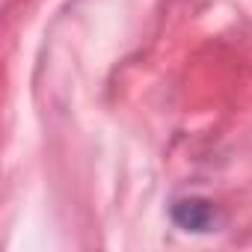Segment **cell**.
I'll return each mask as SVG.
<instances>
[{
    "instance_id": "obj_1",
    "label": "cell",
    "mask_w": 252,
    "mask_h": 252,
    "mask_svg": "<svg viewBox=\"0 0 252 252\" xmlns=\"http://www.w3.org/2000/svg\"><path fill=\"white\" fill-rule=\"evenodd\" d=\"M169 217L178 228L202 234V231H211L217 225V205L202 199V196H187V199H178L172 205Z\"/></svg>"
}]
</instances>
